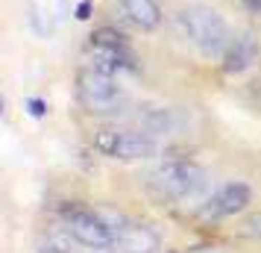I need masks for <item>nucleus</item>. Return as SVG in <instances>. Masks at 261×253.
<instances>
[{
  "label": "nucleus",
  "instance_id": "1",
  "mask_svg": "<svg viewBox=\"0 0 261 253\" xmlns=\"http://www.w3.org/2000/svg\"><path fill=\"white\" fill-rule=\"evenodd\" d=\"M147 186L162 200L173 203H197L202 206L212 197V180L205 168H200L191 159H165L147 174Z\"/></svg>",
  "mask_w": 261,
  "mask_h": 253
},
{
  "label": "nucleus",
  "instance_id": "2",
  "mask_svg": "<svg viewBox=\"0 0 261 253\" xmlns=\"http://www.w3.org/2000/svg\"><path fill=\"white\" fill-rule=\"evenodd\" d=\"M179 27H182L185 38L194 48H200V53H205V56H223L226 44L232 38L223 15L214 12L212 6H200V3L185 6L179 12Z\"/></svg>",
  "mask_w": 261,
  "mask_h": 253
},
{
  "label": "nucleus",
  "instance_id": "3",
  "mask_svg": "<svg viewBox=\"0 0 261 253\" xmlns=\"http://www.w3.org/2000/svg\"><path fill=\"white\" fill-rule=\"evenodd\" d=\"M94 150L103 156L123 159V162H138V159H150L159 153V139L150 135L141 127H100L94 133Z\"/></svg>",
  "mask_w": 261,
  "mask_h": 253
},
{
  "label": "nucleus",
  "instance_id": "4",
  "mask_svg": "<svg viewBox=\"0 0 261 253\" xmlns=\"http://www.w3.org/2000/svg\"><path fill=\"white\" fill-rule=\"evenodd\" d=\"M62 224H65V233L88 250H115V236L103 212L85 209V206H65Z\"/></svg>",
  "mask_w": 261,
  "mask_h": 253
},
{
  "label": "nucleus",
  "instance_id": "5",
  "mask_svg": "<svg viewBox=\"0 0 261 253\" xmlns=\"http://www.w3.org/2000/svg\"><path fill=\"white\" fill-rule=\"evenodd\" d=\"M76 97L88 112L94 115H109V112H120L126 103L123 88L115 83V77L100 74L94 68H85L76 74Z\"/></svg>",
  "mask_w": 261,
  "mask_h": 253
},
{
  "label": "nucleus",
  "instance_id": "6",
  "mask_svg": "<svg viewBox=\"0 0 261 253\" xmlns=\"http://www.w3.org/2000/svg\"><path fill=\"white\" fill-rule=\"evenodd\" d=\"M100 212L112 227L118 253H162V239L153 227H147L141 221H132L120 212H109V209H100Z\"/></svg>",
  "mask_w": 261,
  "mask_h": 253
},
{
  "label": "nucleus",
  "instance_id": "7",
  "mask_svg": "<svg viewBox=\"0 0 261 253\" xmlns=\"http://www.w3.org/2000/svg\"><path fill=\"white\" fill-rule=\"evenodd\" d=\"M252 203V189L247 182H223L220 189H214L212 197L200 206V218L205 221H220V218H232L241 215L247 206Z\"/></svg>",
  "mask_w": 261,
  "mask_h": 253
},
{
  "label": "nucleus",
  "instance_id": "8",
  "mask_svg": "<svg viewBox=\"0 0 261 253\" xmlns=\"http://www.w3.org/2000/svg\"><path fill=\"white\" fill-rule=\"evenodd\" d=\"M135 124L147 130L150 135H176L188 127V115L182 109H173V106H147L144 112L135 115Z\"/></svg>",
  "mask_w": 261,
  "mask_h": 253
},
{
  "label": "nucleus",
  "instance_id": "9",
  "mask_svg": "<svg viewBox=\"0 0 261 253\" xmlns=\"http://www.w3.org/2000/svg\"><path fill=\"white\" fill-rule=\"evenodd\" d=\"M258 56V44L249 33H235L223 50V71L226 74H244Z\"/></svg>",
  "mask_w": 261,
  "mask_h": 253
},
{
  "label": "nucleus",
  "instance_id": "10",
  "mask_svg": "<svg viewBox=\"0 0 261 253\" xmlns=\"http://www.w3.org/2000/svg\"><path fill=\"white\" fill-rule=\"evenodd\" d=\"M91 68L100 74H109L115 77L120 71H132V56L126 53V48H94V56H91Z\"/></svg>",
  "mask_w": 261,
  "mask_h": 253
},
{
  "label": "nucleus",
  "instance_id": "11",
  "mask_svg": "<svg viewBox=\"0 0 261 253\" xmlns=\"http://www.w3.org/2000/svg\"><path fill=\"white\" fill-rule=\"evenodd\" d=\"M120 9L141 30H155L162 24V9H159L155 0H120Z\"/></svg>",
  "mask_w": 261,
  "mask_h": 253
},
{
  "label": "nucleus",
  "instance_id": "12",
  "mask_svg": "<svg viewBox=\"0 0 261 253\" xmlns=\"http://www.w3.org/2000/svg\"><path fill=\"white\" fill-rule=\"evenodd\" d=\"M91 48H126V36L115 27H100L91 33Z\"/></svg>",
  "mask_w": 261,
  "mask_h": 253
},
{
  "label": "nucleus",
  "instance_id": "13",
  "mask_svg": "<svg viewBox=\"0 0 261 253\" xmlns=\"http://www.w3.org/2000/svg\"><path fill=\"white\" fill-rule=\"evenodd\" d=\"M182 253H223L217 244H194V247H188V250H182Z\"/></svg>",
  "mask_w": 261,
  "mask_h": 253
},
{
  "label": "nucleus",
  "instance_id": "14",
  "mask_svg": "<svg viewBox=\"0 0 261 253\" xmlns=\"http://www.w3.org/2000/svg\"><path fill=\"white\" fill-rule=\"evenodd\" d=\"M30 112L33 115H44V103L41 100H30Z\"/></svg>",
  "mask_w": 261,
  "mask_h": 253
},
{
  "label": "nucleus",
  "instance_id": "15",
  "mask_svg": "<svg viewBox=\"0 0 261 253\" xmlns=\"http://www.w3.org/2000/svg\"><path fill=\"white\" fill-rule=\"evenodd\" d=\"M38 253H65V250H62V247H56V244H44Z\"/></svg>",
  "mask_w": 261,
  "mask_h": 253
}]
</instances>
